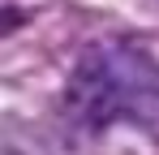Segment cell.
Wrapping results in <instances>:
<instances>
[{
	"label": "cell",
	"instance_id": "cell-1",
	"mask_svg": "<svg viewBox=\"0 0 159 155\" xmlns=\"http://www.w3.org/2000/svg\"><path fill=\"white\" fill-rule=\"evenodd\" d=\"M159 99V65L138 48L107 39L78 60L69 78V108L86 125H107Z\"/></svg>",
	"mask_w": 159,
	"mask_h": 155
}]
</instances>
